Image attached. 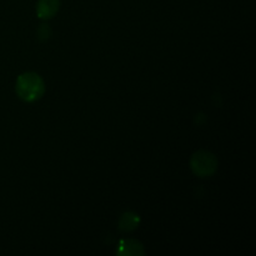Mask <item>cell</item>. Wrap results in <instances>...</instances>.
<instances>
[{
    "mask_svg": "<svg viewBox=\"0 0 256 256\" xmlns=\"http://www.w3.org/2000/svg\"><path fill=\"white\" fill-rule=\"evenodd\" d=\"M139 224V216L134 212H125L122 216L119 222V226L122 232H132Z\"/></svg>",
    "mask_w": 256,
    "mask_h": 256,
    "instance_id": "5",
    "label": "cell"
},
{
    "mask_svg": "<svg viewBox=\"0 0 256 256\" xmlns=\"http://www.w3.org/2000/svg\"><path fill=\"white\" fill-rule=\"evenodd\" d=\"M39 35L42 39H48L50 35V29L48 25H42V28L39 29Z\"/></svg>",
    "mask_w": 256,
    "mask_h": 256,
    "instance_id": "6",
    "label": "cell"
},
{
    "mask_svg": "<svg viewBox=\"0 0 256 256\" xmlns=\"http://www.w3.org/2000/svg\"><path fill=\"white\" fill-rule=\"evenodd\" d=\"M190 165H192V169L195 175L206 178L216 172L218 160L214 154L202 150V152H198L192 155Z\"/></svg>",
    "mask_w": 256,
    "mask_h": 256,
    "instance_id": "2",
    "label": "cell"
},
{
    "mask_svg": "<svg viewBox=\"0 0 256 256\" xmlns=\"http://www.w3.org/2000/svg\"><path fill=\"white\" fill-rule=\"evenodd\" d=\"M120 255H142L144 250L140 242H135V240H126L120 244V249L118 252Z\"/></svg>",
    "mask_w": 256,
    "mask_h": 256,
    "instance_id": "4",
    "label": "cell"
},
{
    "mask_svg": "<svg viewBox=\"0 0 256 256\" xmlns=\"http://www.w3.org/2000/svg\"><path fill=\"white\" fill-rule=\"evenodd\" d=\"M15 90L20 99H22L24 102H35L44 94V82L36 72H24L18 78Z\"/></svg>",
    "mask_w": 256,
    "mask_h": 256,
    "instance_id": "1",
    "label": "cell"
},
{
    "mask_svg": "<svg viewBox=\"0 0 256 256\" xmlns=\"http://www.w3.org/2000/svg\"><path fill=\"white\" fill-rule=\"evenodd\" d=\"M59 9V0H39L36 6L38 16L42 19H50Z\"/></svg>",
    "mask_w": 256,
    "mask_h": 256,
    "instance_id": "3",
    "label": "cell"
}]
</instances>
